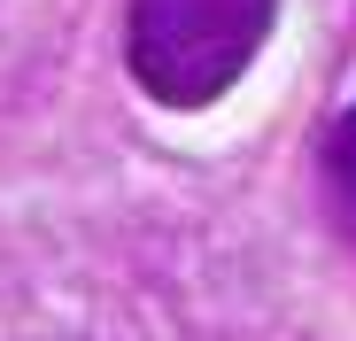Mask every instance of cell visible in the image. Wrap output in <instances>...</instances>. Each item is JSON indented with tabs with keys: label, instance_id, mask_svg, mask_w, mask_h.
Wrapping results in <instances>:
<instances>
[{
	"label": "cell",
	"instance_id": "6da1fadb",
	"mask_svg": "<svg viewBox=\"0 0 356 341\" xmlns=\"http://www.w3.org/2000/svg\"><path fill=\"white\" fill-rule=\"evenodd\" d=\"M279 0H132L124 16V63L147 101L163 109H209L248 78L271 39Z\"/></svg>",
	"mask_w": 356,
	"mask_h": 341
},
{
	"label": "cell",
	"instance_id": "7a4b0ae2",
	"mask_svg": "<svg viewBox=\"0 0 356 341\" xmlns=\"http://www.w3.org/2000/svg\"><path fill=\"white\" fill-rule=\"evenodd\" d=\"M325 194H333V209H341V225L356 233V101L333 117V132H325Z\"/></svg>",
	"mask_w": 356,
	"mask_h": 341
}]
</instances>
